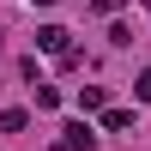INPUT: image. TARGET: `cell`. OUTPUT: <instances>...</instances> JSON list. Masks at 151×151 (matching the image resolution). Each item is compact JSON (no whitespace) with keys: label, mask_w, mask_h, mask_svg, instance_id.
I'll return each mask as SVG.
<instances>
[{"label":"cell","mask_w":151,"mask_h":151,"mask_svg":"<svg viewBox=\"0 0 151 151\" xmlns=\"http://www.w3.org/2000/svg\"><path fill=\"white\" fill-rule=\"evenodd\" d=\"M36 48H42V55H60V48H67V30H60V24H42V30H36Z\"/></svg>","instance_id":"1"},{"label":"cell","mask_w":151,"mask_h":151,"mask_svg":"<svg viewBox=\"0 0 151 151\" xmlns=\"http://www.w3.org/2000/svg\"><path fill=\"white\" fill-rule=\"evenodd\" d=\"M97 139H91V127L85 121H67V151H91Z\"/></svg>","instance_id":"2"},{"label":"cell","mask_w":151,"mask_h":151,"mask_svg":"<svg viewBox=\"0 0 151 151\" xmlns=\"http://www.w3.org/2000/svg\"><path fill=\"white\" fill-rule=\"evenodd\" d=\"M24 121H30L24 109H0V133H24Z\"/></svg>","instance_id":"3"},{"label":"cell","mask_w":151,"mask_h":151,"mask_svg":"<svg viewBox=\"0 0 151 151\" xmlns=\"http://www.w3.org/2000/svg\"><path fill=\"white\" fill-rule=\"evenodd\" d=\"M103 127H109V133H127L133 115H127V109H103Z\"/></svg>","instance_id":"4"},{"label":"cell","mask_w":151,"mask_h":151,"mask_svg":"<svg viewBox=\"0 0 151 151\" xmlns=\"http://www.w3.org/2000/svg\"><path fill=\"white\" fill-rule=\"evenodd\" d=\"M103 103H109L103 85H85V91H79V109H103Z\"/></svg>","instance_id":"5"},{"label":"cell","mask_w":151,"mask_h":151,"mask_svg":"<svg viewBox=\"0 0 151 151\" xmlns=\"http://www.w3.org/2000/svg\"><path fill=\"white\" fill-rule=\"evenodd\" d=\"M133 97H139V103H151V67L139 73V85H133Z\"/></svg>","instance_id":"6"},{"label":"cell","mask_w":151,"mask_h":151,"mask_svg":"<svg viewBox=\"0 0 151 151\" xmlns=\"http://www.w3.org/2000/svg\"><path fill=\"white\" fill-rule=\"evenodd\" d=\"M91 12H103V18H109V12H121V0H91Z\"/></svg>","instance_id":"7"},{"label":"cell","mask_w":151,"mask_h":151,"mask_svg":"<svg viewBox=\"0 0 151 151\" xmlns=\"http://www.w3.org/2000/svg\"><path fill=\"white\" fill-rule=\"evenodd\" d=\"M36 6H55V0H36Z\"/></svg>","instance_id":"8"}]
</instances>
